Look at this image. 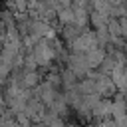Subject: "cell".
I'll use <instances>...</instances> for the list:
<instances>
[{
	"label": "cell",
	"mask_w": 127,
	"mask_h": 127,
	"mask_svg": "<svg viewBox=\"0 0 127 127\" xmlns=\"http://www.w3.org/2000/svg\"><path fill=\"white\" fill-rule=\"evenodd\" d=\"M38 79H40L38 71H26V73H24V79H22V85H24V87L36 85V83H38Z\"/></svg>",
	"instance_id": "obj_2"
},
{
	"label": "cell",
	"mask_w": 127,
	"mask_h": 127,
	"mask_svg": "<svg viewBox=\"0 0 127 127\" xmlns=\"http://www.w3.org/2000/svg\"><path fill=\"white\" fill-rule=\"evenodd\" d=\"M46 127H64V123H62L60 119H54V121H50V123H46Z\"/></svg>",
	"instance_id": "obj_3"
},
{
	"label": "cell",
	"mask_w": 127,
	"mask_h": 127,
	"mask_svg": "<svg viewBox=\"0 0 127 127\" xmlns=\"http://www.w3.org/2000/svg\"><path fill=\"white\" fill-rule=\"evenodd\" d=\"M105 56H107V52H105L103 48H99V46L93 48V50H89V52L85 54V62H87L89 69H91V67H99V65L103 64Z\"/></svg>",
	"instance_id": "obj_1"
}]
</instances>
